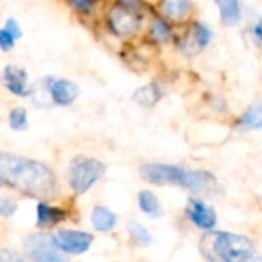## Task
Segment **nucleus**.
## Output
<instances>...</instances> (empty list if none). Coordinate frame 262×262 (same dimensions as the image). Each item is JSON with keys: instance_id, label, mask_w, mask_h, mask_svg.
<instances>
[{"instance_id": "f257e3e1", "label": "nucleus", "mask_w": 262, "mask_h": 262, "mask_svg": "<svg viewBox=\"0 0 262 262\" xmlns=\"http://www.w3.org/2000/svg\"><path fill=\"white\" fill-rule=\"evenodd\" d=\"M0 180L5 186L40 200L52 198L58 190L57 178L48 166L6 152L0 155Z\"/></svg>"}, {"instance_id": "f03ea898", "label": "nucleus", "mask_w": 262, "mask_h": 262, "mask_svg": "<svg viewBox=\"0 0 262 262\" xmlns=\"http://www.w3.org/2000/svg\"><path fill=\"white\" fill-rule=\"evenodd\" d=\"M141 177L157 186H180L198 195H210L218 190L215 175L206 170H189L175 164L149 163L140 167Z\"/></svg>"}, {"instance_id": "7ed1b4c3", "label": "nucleus", "mask_w": 262, "mask_h": 262, "mask_svg": "<svg viewBox=\"0 0 262 262\" xmlns=\"http://www.w3.org/2000/svg\"><path fill=\"white\" fill-rule=\"evenodd\" d=\"M200 250L206 259L216 262L249 261L256 253L253 243L247 236L229 232L206 233L200 241Z\"/></svg>"}, {"instance_id": "20e7f679", "label": "nucleus", "mask_w": 262, "mask_h": 262, "mask_svg": "<svg viewBox=\"0 0 262 262\" xmlns=\"http://www.w3.org/2000/svg\"><path fill=\"white\" fill-rule=\"evenodd\" d=\"M106 173V166L89 157H77L69 169V187L74 193H86Z\"/></svg>"}, {"instance_id": "39448f33", "label": "nucleus", "mask_w": 262, "mask_h": 262, "mask_svg": "<svg viewBox=\"0 0 262 262\" xmlns=\"http://www.w3.org/2000/svg\"><path fill=\"white\" fill-rule=\"evenodd\" d=\"M23 249L31 261L35 262H61L66 261L63 252L55 246L52 236L45 233L28 235L23 241Z\"/></svg>"}, {"instance_id": "423d86ee", "label": "nucleus", "mask_w": 262, "mask_h": 262, "mask_svg": "<svg viewBox=\"0 0 262 262\" xmlns=\"http://www.w3.org/2000/svg\"><path fill=\"white\" fill-rule=\"evenodd\" d=\"M52 239L55 246L68 255H80L89 250L94 238L88 232L80 230H66L60 229L52 235Z\"/></svg>"}, {"instance_id": "0eeeda50", "label": "nucleus", "mask_w": 262, "mask_h": 262, "mask_svg": "<svg viewBox=\"0 0 262 262\" xmlns=\"http://www.w3.org/2000/svg\"><path fill=\"white\" fill-rule=\"evenodd\" d=\"M107 23L114 34H117L120 37H126V35L135 34L138 31L141 21H140L137 11L129 9L123 5H117L111 9Z\"/></svg>"}, {"instance_id": "6e6552de", "label": "nucleus", "mask_w": 262, "mask_h": 262, "mask_svg": "<svg viewBox=\"0 0 262 262\" xmlns=\"http://www.w3.org/2000/svg\"><path fill=\"white\" fill-rule=\"evenodd\" d=\"M187 215H189L190 221L196 227H200L203 230H212L216 226V213H215V210L201 200H196V198L189 200Z\"/></svg>"}, {"instance_id": "1a4fd4ad", "label": "nucleus", "mask_w": 262, "mask_h": 262, "mask_svg": "<svg viewBox=\"0 0 262 262\" xmlns=\"http://www.w3.org/2000/svg\"><path fill=\"white\" fill-rule=\"evenodd\" d=\"M210 37H212V32L206 25L193 23L181 41V49H183V52H186L189 55H195L209 45Z\"/></svg>"}, {"instance_id": "9d476101", "label": "nucleus", "mask_w": 262, "mask_h": 262, "mask_svg": "<svg viewBox=\"0 0 262 262\" xmlns=\"http://www.w3.org/2000/svg\"><path fill=\"white\" fill-rule=\"evenodd\" d=\"M51 98L58 106H69L80 94V88L66 78H51L48 81Z\"/></svg>"}, {"instance_id": "9b49d317", "label": "nucleus", "mask_w": 262, "mask_h": 262, "mask_svg": "<svg viewBox=\"0 0 262 262\" xmlns=\"http://www.w3.org/2000/svg\"><path fill=\"white\" fill-rule=\"evenodd\" d=\"M3 81L9 92L18 97L31 95V89L28 88V72L17 66H6L3 71Z\"/></svg>"}, {"instance_id": "f8f14e48", "label": "nucleus", "mask_w": 262, "mask_h": 262, "mask_svg": "<svg viewBox=\"0 0 262 262\" xmlns=\"http://www.w3.org/2000/svg\"><path fill=\"white\" fill-rule=\"evenodd\" d=\"M66 215L63 210L55 209L43 201L37 204V227H54L64 221Z\"/></svg>"}, {"instance_id": "ddd939ff", "label": "nucleus", "mask_w": 262, "mask_h": 262, "mask_svg": "<svg viewBox=\"0 0 262 262\" xmlns=\"http://www.w3.org/2000/svg\"><path fill=\"white\" fill-rule=\"evenodd\" d=\"M91 223L97 232H109L117 226V215L107 207L97 206L91 213Z\"/></svg>"}, {"instance_id": "4468645a", "label": "nucleus", "mask_w": 262, "mask_h": 262, "mask_svg": "<svg viewBox=\"0 0 262 262\" xmlns=\"http://www.w3.org/2000/svg\"><path fill=\"white\" fill-rule=\"evenodd\" d=\"M161 12L172 18V20H184L190 9H192V0H161Z\"/></svg>"}, {"instance_id": "2eb2a0df", "label": "nucleus", "mask_w": 262, "mask_h": 262, "mask_svg": "<svg viewBox=\"0 0 262 262\" xmlns=\"http://www.w3.org/2000/svg\"><path fill=\"white\" fill-rule=\"evenodd\" d=\"M220 15L224 25L235 26L241 21V5L239 0H215Z\"/></svg>"}, {"instance_id": "dca6fc26", "label": "nucleus", "mask_w": 262, "mask_h": 262, "mask_svg": "<svg viewBox=\"0 0 262 262\" xmlns=\"http://www.w3.org/2000/svg\"><path fill=\"white\" fill-rule=\"evenodd\" d=\"M138 206L141 209L143 213H146L149 218H160L163 216V209H161V204L157 198V195L150 190H143L140 192L138 195Z\"/></svg>"}, {"instance_id": "f3484780", "label": "nucleus", "mask_w": 262, "mask_h": 262, "mask_svg": "<svg viewBox=\"0 0 262 262\" xmlns=\"http://www.w3.org/2000/svg\"><path fill=\"white\" fill-rule=\"evenodd\" d=\"M238 127L246 130L262 129V101L250 106L238 120Z\"/></svg>"}, {"instance_id": "a211bd4d", "label": "nucleus", "mask_w": 262, "mask_h": 262, "mask_svg": "<svg viewBox=\"0 0 262 262\" xmlns=\"http://www.w3.org/2000/svg\"><path fill=\"white\" fill-rule=\"evenodd\" d=\"M160 98H161V89L155 83L147 84V86H143V88L137 89L135 94H134V100L140 106H143V107H152V106H155Z\"/></svg>"}, {"instance_id": "6ab92c4d", "label": "nucleus", "mask_w": 262, "mask_h": 262, "mask_svg": "<svg viewBox=\"0 0 262 262\" xmlns=\"http://www.w3.org/2000/svg\"><path fill=\"white\" fill-rule=\"evenodd\" d=\"M127 233L137 246H149L152 243V235L150 232L140 223L137 221H129L127 223Z\"/></svg>"}, {"instance_id": "aec40b11", "label": "nucleus", "mask_w": 262, "mask_h": 262, "mask_svg": "<svg viewBox=\"0 0 262 262\" xmlns=\"http://www.w3.org/2000/svg\"><path fill=\"white\" fill-rule=\"evenodd\" d=\"M172 35L170 26L163 20V18H155L152 26H150V38L157 43L160 41H167Z\"/></svg>"}, {"instance_id": "412c9836", "label": "nucleus", "mask_w": 262, "mask_h": 262, "mask_svg": "<svg viewBox=\"0 0 262 262\" xmlns=\"http://www.w3.org/2000/svg\"><path fill=\"white\" fill-rule=\"evenodd\" d=\"M9 126L14 130H25L28 127V114L23 107H15L9 112Z\"/></svg>"}, {"instance_id": "4be33fe9", "label": "nucleus", "mask_w": 262, "mask_h": 262, "mask_svg": "<svg viewBox=\"0 0 262 262\" xmlns=\"http://www.w3.org/2000/svg\"><path fill=\"white\" fill-rule=\"evenodd\" d=\"M17 210V203L9 198L8 195H2L0 196V213L2 216L8 218V216H12Z\"/></svg>"}, {"instance_id": "5701e85b", "label": "nucleus", "mask_w": 262, "mask_h": 262, "mask_svg": "<svg viewBox=\"0 0 262 262\" xmlns=\"http://www.w3.org/2000/svg\"><path fill=\"white\" fill-rule=\"evenodd\" d=\"M15 37L8 31V29H2L0 31V46H2V49L3 51H9L11 48H14V45H15Z\"/></svg>"}, {"instance_id": "b1692460", "label": "nucleus", "mask_w": 262, "mask_h": 262, "mask_svg": "<svg viewBox=\"0 0 262 262\" xmlns=\"http://www.w3.org/2000/svg\"><path fill=\"white\" fill-rule=\"evenodd\" d=\"M97 0H69V3L81 12H91Z\"/></svg>"}, {"instance_id": "393cba45", "label": "nucleus", "mask_w": 262, "mask_h": 262, "mask_svg": "<svg viewBox=\"0 0 262 262\" xmlns=\"http://www.w3.org/2000/svg\"><path fill=\"white\" fill-rule=\"evenodd\" d=\"M5 29H8L15 38H20L21 37V29H20V26H18V23H17V20L15 18H8L6 20V23H5Z\"/></svg>"}, {"instance_id": "a878e982", "label": "nucleus", "mask_w": 262, "mask_h": 262, "mask_svg": "<svg viewBox=\"0 0 262 262\" xmlns=\"http://www.w3.org/2000/svg\"><path fill=\"white\" fill-rule=\"evenodd\" d=\"M0 261L2 262H20L21 261V256H18L17 253H11V250L5 249L0 255Z\"/></svg>"}, {"instance_id": "bb28decb", "label": "nucleus", "mask_w": 262, "mask_h": 262, "mask_svg": "<svg viewBox=\"0 0 262 262\" xmlns=\"http://www.w3.org/2000/svg\"><path fill=\"white\" fill-rule=\"evenodd\" d=\"M120 5L129 8V9H134V11H141L143 9V2L141 0H118Z\"/></svg>"}, {"instance_id": "cd10ccee", "label": "nucleus", "mask_w": 262, "mask_h": 262, "mask_svg": "<svg viewBox=\"0 0 262 262\" xmlns=\"http://www.w3.org/2000/svg\"><path fill=\"white\" fill-rule=\"evenodd\" d=\"M253 32H255V35H256V37H258V38L262 41V17L259 18V21L256 23V26H255Z\"/></svg>"}]
</instances>
